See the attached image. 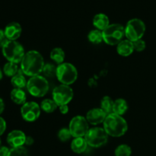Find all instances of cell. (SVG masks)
<instances>
[{
    "mask_svg": "<svg viewBox=\"0 0 156 156\" xmlns=\"http://www.w3.org/2000/svg\"><path fill=\"white\" fill-rule=\"evenodd\" d=\"M44 62L42 55L36 50H30L24 54L21 62V70L25 76L33 77L43 73Z\"/></svg>",
    "mask_w": 156,
    "mask_h": 156,
    "instance_id": "obj_1",
    "label": "cell"
},
{
    "mask_svg": "<svg viewBox=\"0 0 156 156\" xmlns=\"http://www.w3.org/2000/svg\"><path fill=\"white\" fill-rule=\"evenodd\" d=\"M103 126L108 135L112 137L122 136L128 130L126 120L122 116L114 113L107 116Z\"/></svg>",
    "mask_w": 156,
    "mask_h": 156,
    "instance_id": "obj_2",
    "label": "cell"
},
{
    "mask_svg": "<svg viewBox=\"0 0 156 156\" xmlns=\"http://www.w3.org/2000/svg\"><path fill=\"white\" fill-rule=\"evenodd\" d=\"M56 77L62 85H73L78 79V71L74 65L63 62L56 66Z\"/></svg>",
    "mask_w": 156,
    "mask_h": 156,
    "instance_id": "obj_3",
    "label": "cell"
},
{
    "mask_svg": "<svg viewBox=\"0 0 156 156\" xmlns=\"http://www.w3.org/2000/svg\"><path fill=\"white\" fill-rule=\"evenodd\" d=\"M2 54L9 62L21 63L25 52L24 47L16 41H9L2 48Z\"/></svg>",
    "mask_w": 156,
    "mask_h": 156,
    "instance_id": "obj_4",
    "label": "cell"
},
{
    "mask_svg": "<svg viewBox=\"0 0 156 156\" xmlns=\"http://www.w3.org/2000/svg\"><path fill=\"white\" fill-rule=\"evenodd\" d=\"M26 88L30 95L36 98L44 97L49 91L48 81L41 75L33 76L27 81Z\"/></svg>",
    "mask_w": 156,
    "mask_h": 156,
    "instance_id": "obj_5",
    "label": "cell"
},
{
    "mask_svg": "<svg viewBox=\"0 0 156 156\" xmlns=\"http://www.w3.org/2000/svg\"><path fill=\"white\" fill-rule=\"evenodd\" d=\"M103 41L110 46L117 45L123 41L125 35V27L120 24H111L102 30Z\"/></svg>",
    "mask_w": 156,
    "mask_h": 156,
    "instance_id": "obj_6",
    "label": "cell"
},
{
    "mask_svg": "<svg viewBox=\"0 0 156 156\" xmlns=\"http://www.w3.org/2000/svg\"><path fill=\"white\" fill-rule=\"evenodd\" d=\"M146 27L145 23L140 18L129 20L125 27V36L128 40L133 42L143 38L146 33Z\"/></svg>",
    "mask_w": 156,
    "mask_h": 156,
    "instance_id": "obj_7",
    "label": "cell"
},
{
    "mask_svg": "<svg viewBox=\"0 0 156 156\" xmlns=\"http://www.w3.org/2000/svg\"><path fill=\"white\" fill-rule=\"evenodd\" d=\"M85 139L88 146L92 148H100L105 146L108 141V135L102 127L90 128Z\"/></svg>",
    "mask_w": 156,
    "mask_h": 156,
    "instance_id": "obj_8",
    "label": "cell"
},
{
    "mask_svg": "<svg viewBox=\"0 0 156 156\" xmlns=\"http://www.w3.org/2000/svg\"><path fill=\"white\" fill-rule=\"evenodd\" d=\"M74 92L70 85H61L55 87L52 92L53 100L58 106L68 105L73 98Z\"/></svg>",
    "mask_w": 156,
    "mask_h": 156,
    "instance_id": "obj_9",
    "label": "cell"
},
{
    "mask_svg": "<svg viewBox=\"0 0 156 156\" xmlns=\"http://www.w3.org/2000/svg\"><path fill=\"white\" fill-rule=\"evenodd\" d=\"M69 129L74 138L85 137L90 129L89 123L85 117L78 115L70 120Z\"/></svg>",
    "mask_w": 156,
    "mask_h": 156,
    "instance_id": "obj_10",
    "label": "cell"
},
{
    "mask_svg": "<svg viewBox=\"0 0 156 156\" xmlns=\"http://www.w3.org/2000/svg\"><path fill=\"white\" fill-rule=\"evenodd\" d=\"M41 108L37 103L34 101L26 102L21 106V114L25 121L34 122L41 116Z\"/></svg>",
    "mask_w": 156,
    "mask_h": 156,
    "instance_id": "obj_11",
    "label": "cell"
},
{
    "mask_svg": "<svg viewBox=\"0 0 156 156\" xmlns=\"http://www.w3.org/2000/svg\"><path fill=\"white\" fill-rule=\"evenodd\" d=\"M27 136L23 131L15 129L9 133L7 136V143L12 148L20 147L25 144Z\"/></svg>",
    "mask_w": 156,
    "mask_h": 156,
    "instance_id": "obj_12",
    "label": "cell"
},
{
    "mask_svg": "<svg viewBox=\"0 0 156 156\" xmlns=\"http://www.w3.org/2000/svg\"><path fill=\"white\" fill-rule=\"evenodd\" d=\"M107 116L108 115L101 108H93L87 112L85 118L89 124L96 126V125L103 123Z\"/></svg>",
    "mask_w": 156,
    "mask_h": 156,
    "instance_id": "obj_13",
    "label": "cell"
},
{
    "mask_svg": "<svg viewBox=\"0 0 156 156\" xmlns=\"http://www.w3.org/2000/svg\"><path fill=\"white\" fill-rule=\"evenodd\" d=\"M4 31L9 41H16L21 36L22 28L19 23L13 21L6 25Z\"/></svg>",
    "mask_w": 156,
    "mask_h": 156,
    "instance_id": "obj_14",
    "label": "cell"
},
{
    "mask_svg": "<svg viewBox=\"0 0 156 156\" xmlns=\"http://www.w3.org/2000/svg\"><path fill=\"white\" fill-rule=\"evenodd\" d=\"M133 44L132 41H130L128 39L123 40L117 45V53L121 56L126 57V56H130L133 53Z\"/></svg>",
    "mask_w": 156,
    "mask_h": 156,
    "instance_id": "obj_15",
    "label": "cell"
},
{
    "mask_svg": "<svg viewBox=\"0 0 156 156\" xmlns=\"http://www.w3.org/2000/svg\"><path fill=\"white\" fill-rule=\"evenodd\" d=\"M88 145L85 137L74 138L71 143V149L76 154H82L86 151Z\"/></svg>",
    "mask_w": 156,
    "mask_h": 156,
    "instance_id": "obj_16",
    "label": "cell"
},
{
    "mask_svg": "<svg viewBox=\"0 0 156 156\" xmlns=\"http://www.w3.org/2000/svg\"><path fill=\"white\" fill-rule=\"evenodd\" d=\"M93 25L99 30H104L110 25L109 18L105 14L98 13L93 18Z\"/></svg>",
    "mask_w": 156,
    "mask_h": 156,
    "instance_id": "obj_17",
    "label": "cell"
},
{
    "mask_svg": "<svg viewBox=\"0 0 156 156\" xmlns=\"http://www.w3.org/2000/svg\"><path fill=\"white\" fill-rule=\"evenodd\" d=\"M11 99L15 104L18 105H23L26 103L27 96L25 91L20 88H14L11 91Z\"/></svg>",
    "mask_w": 156,
    "mask_h": 156,
    "instance_id": "obj_18",
    "label": "cell"
},
{
    "mask_svg": "<svg viewBox=\"0 0 156 156\" xmlns=\"http://www.w3.org/2000/svg\"><path fill=\"white\" fill-rule=\"evenodd\" d=\"M27 81L26 80L24 74L22 73L21 69L18 72V73L15 75L13 77H12V79H11V83L15 88L22 89L24 87L27 86Z\"/></svg>",
    "mask_w": 156,
    "mask_h": 156,
    "instance_id": "obj_19",
    "label": "cell"
},
{
    "mask_svg": "<svg viewBox=\"0 0 156 156\" xmlns=\"http://www.w3.org/2000/svg\"><path fill=\"white\" fill-rule=\"evenodd\" d=\"M128 110V104L125 99L117 98L114 101L113 113L118 115H123Z\"/></svg>",
    "mask_w": 156,
    "mask_h": 156,
    "instance_id": "obj_20",
    "label": "cell"
},
{
    "mask_svg": "<svg viewBox=\"0 0 156 156\" xmlns=\"http://www.w3.org/2000/svg\"><path fill=\"white\" fill-rule=\"evenodd\" d=\"M50 59L56 62L57 65L63 63L65 60V52L60 47H56L50 52Z\"/></svg>",
    "mask_w": 156,
    "mask_h": 156,
    "instance_id": "obj_21",
    "label": "cell"
},
{
    "mask_svg": "<svg viewBox=\"0 0 156 156\" xmlns=\"http://www.w3.org/2000/svg\"><path fill=\"white\" fill-rule=\"evenodd\" d=\"M114 101L112 100L109 96H105L101 101V109L103 110L104 112L107 114H113V110H114Z\"/></svg>",
    "mask_w": 156,
    "mask_h": 156,
    "instance_id": "obj_22",
    "label": "cell"
},
{
    "mask_svg": "<svg viewBox=\"0 0 156 156\" xmlns=\"http://www.w3.org/2000/svg\"><path fill=\"white\" fill-rule=\"evenodd\" d=\"M40 106H41V110L47 114H51V113L54 112L59 108L56 102L53 99L50 98H46L43 100Z\"/></svg>",
    "mask_w": 156,
    "mask_h": 156,
    "instance_id": "obj_23",
    "label": "cell"
},
{
    "mask_svg": "<svg viewBox=\"0 0 156 156\" xmlns=\"http://www.w3.org/2000/svg\"><path fill=\"white\" fill-rule=\"evenodd\" d=\"M88 39L89 42L94 44H99L103 41V34L101 30L98 29L92 30L88 33Z\"/></svg>",
    "mask_w": 156,
    "mask_h": 156,
    "instance_id": "obj_24",
    "label": "cell"
},
{
    "mask_svg": "<svg viewBox=\"0 0 156 156\" xmlns=\"http://www.w3.org/2000/svg\"><path fill=\"white\" fill-rule=\"evenodd\" d=\"M19 71L18 65L12 62H8L3 67V73L9 77H13Z\"/></svg>",
    "mask_w": 156,
    "mask_h": 156,
    "instance_id": "obj_25",
    "label": "cell"
},
{
    "mask_svg": "<svg viewBox=\"0 0 156 156\" xmlns=\"http://www.w3.org/2000/svg\"><path fill=\"white\" fill-rule=\"evenodd\" d=\"M132 154V149L128 145L121 144L116 148L114 151L115 156H130Z\"/></svg>",
    "mask_w": 156,
    "mask_h": 156,
    "instance_id": "obj_26",
    "label": "cell"
},
{
    "mask_svg": "<svg viewBox=\"0 0 156 156\" xmlns=\"http://www.w3.org/2000/svg\"><path fill=\"white\" fill-rule=\"evenodd\" d=\"M8 156H28V152L25 147L20 146L9 149Z\"/></svg>",
    "mask_w": 156,
    "mask_h": 156,
    "instance_id": "obj_27",
    "label": "cell"
},
{
    "mask_svg": "<svg viewBox=\"0 0 156 156\" xmlns=\"http://www.w3.org/2000/svg\"><path fill=\"white\" fill-rule=\"evenodd\" d=\"M58 138L61 142H67L73 137L71 133H70L69 129L66 127H63L60 129L58 132Z\"/></svg>",
    "mask_w": 156,
    "mask_h": 156,
    "instance_id": "obj_28",
    "label": "cell"
},
{
    "mask_svg": "<svg viewBox=\"0 0 156 156\" xmlns=\"http://www.w3.org/2000/svg\"><path fill=\"white\" fill-rule=\"evenodd\" d=\"M56 67L53 64L51 63H46L44 65V69H43V73L47 77H53L56 76Z\"/></svg>",
    "mask_w": 156,
    "mask_h": 156,
    "instance_id": "obj_29",
    "label": "cell"
},
{
    "mask_svg": "<svg viewBox=\"0 0 156 156\" xmlns=\"http://www.w3.org/2000/svg\"><path fill=\"white\" fill-rule=\"evenodd\" d=\"M134 47V50L137 52H142L146 49V44L145 42V41H143V39L137 40V41H133V42Z\"/></svg>",
    "mask_w": 156,
    "mask_h": 156,
    "instance_id": "obj_30",
    "label": "cell"
},
{
    "mask_svg": "<svg viewBox=\"0 0 156 156\" xmlns=\"http://www.w3.org/2000/svg\"><path fill=\"white\" fill-rule=\"evenodd\" d=\"M8 41H9V40H8V38L6 37L4 30L0 29V47L2 48L3 46H4Z\"/></svg>",
    "mask_w": 156,
    "mask_h": 156,
    "instance_id": "obj_31",
    "label": "cell"
},
{
    "mask_svg": "<svg viewBox=\"0 0 156 156\" xmlns=\"http://www.w3.org/2000/svg\"><path fill=\"white\" fill-rule=\"evenodd\" d=\"M6 130V122L2 117H0V136L5 132Z\"/></svg>",
    "mask_w": 156,
    "mask_h": 156,
    "instance_id": "obj_32",
    "label": "cell"
},
{
    "mask_svg": "<svg viewBox=\"0 0 156 156\" xmlns=\"http://www.w3.org/2000/svg\"><path fill=\"white\" fill-rule=\"evenodd\" d=\"M9 149L5 146H0V156H8Z\"/></svg>",
    "mask_w": 156,
    "mask_h": 156,
    "instance_id": "obj_33",
    "label": "cell"
},
{
    "mask_svg": "<svg viewBox=\"0 0 156 156\" xmlns=\"http://www.w3.org/2000/svg\"><path fill=\"white\" fill-rule=\"evenodd\" d=\"M59 110L62 114H66L69 112V106L68 105H61L59 107Z\"/></svg>",
    "mask_w": 156,
    "mask_h": 156,
    "instance_id": "obj_34",
    "label": "cell"
},
{
    "mask_svg": "<svg viewBox=\"0 0 156 156\" xmlns=\"http://www.w3.org/2000/svg\"><path fill=\"white\" fill-rule=\"evenodd\" d=\"M34 143V140L31 136H27L26 137V140H25V144L27 146H31L32 144Z\"/></svg>",
    "mask_w": 156,
    "mask_h": 156,
    "instance_id": "obj_35",
    "label": "cell"
},
{
    "mask_svg": "<svg viewBox=\"0 0 156 156\" xmlns=\"http://www.w3.org/2000/svg\"><path fill=\"white\" fill-rule=\"evenodd\" d=\"M4 109H5V103L4 101H3L2 99L0 98V114L4 111Z\"/></svg>",
    "mask_w": 156,
    "mask_h": 156,
    "instance_id": "obj_36",
    "label": "cell"
},
{
    "mask_svg": "<svg viewBox=\"0 0 156 156\" xmlns=\"http://www.w3.org/2000/svg\"><path fill=\"white\" fill-rule=\"evenodd\" d=\"M2 79V72L1 69H0V80Z\"/></svg>",
    "mask_w": 156,
    "mask_h": 156,
    "instance_id": "obj_37",
    "label": "cell"
},
{
    "mask_svg": "<svg viewBox=\"0 0 156 156\" xmlns=\"http://www.w3.org/2000/svg\"><path fill=\"white\" fill-rule=\"evenodd\" d=\"M1 145H2V140L1 139H0V146H1Z\"/></svg>",
    "mask_w": 156,
    "mask_h": 156,
    "instance_id": "obj_38",
    "label": "cell"
}]
</instances>
